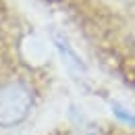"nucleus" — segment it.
Instances as JSON below:
<instances>
[{
	"label": "nucleus",
	"mask_w": 135,
	"mask_h": 135,
	"mask_svg": "<svg viewBox=\"0 0 135 135\" xmlns=\"http://www.w3.org/2000/svg\"><path fill=\"white\" fill-rule=\"evenodd\" d=\"M33 106V94L23 81H11L0 87V127H15L25 120Z\"/></svg>",
	"instance_id": "1"
}]
</instances>
